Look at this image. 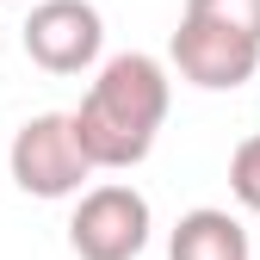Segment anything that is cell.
<instances>
[{"mask_svg": "<svg viewBox=\"0 0 260 260\" xmlns=\"http://www.w3.org/2000/svg\"><path fill=\"white\" fill-rule=\"evenodd\" d=\"M174 69L205 87V93H236L242 81H254L260 69V44L242 38V31L217 25V19H199V13H180V31H174Z\"/></svg>", "mask_w": 260, "mask_h": 260, "instance_id": "cell-5", "label": "cell"}, {"mask_svg": "<svg viewBox=\"0 0 260 260\" xmlns=\"http://www.w3.org/2000/svg\"><path fill=\"white\" fill-rule=\"evenodd\" d=\"M7 174L25 199H81V186L100 174L93 155L75 137V118L69 112H38L13 130V149H7Z\"/></svg>", "mask_w": 260, "mask_h": 260, "instance_id": "cell-2", "label": "cell"}, {"mask_svg": "<svg viewBox=\"0 0 260 260\" xmlns=\"http://www.w3.org/2000/svg\"><path fill=\"white\" fill-rule=\"evenodd\" d=\"M168 260H254V248H248V230H242L230 211L199 205V211H186L174 223Z\"/></svg>", "mask_w": 260, "mask_h": 260, "instance_id": "cell-6", "label": "cell"}, {"mask_svg": "<svg viewBox=\"0 0 260 260\" xmlns=\"http://www.w3.org/2000/svg\"><path fill=\"white\" fill-rule=\"evenodd\" d=\"M106 50V19L93 0H38L25 19V56L44 75H87Z\"/></svg>", "mask_w": 260, "mask_h": 260, "instance_id": "cell-4", "label": "cell"}, {"mask_svg": "<svg viewBox=\"0 0 260 260\" xmlns=\"http://www.w3.org/2000/svg\"><path fill=\"white\" fill-rule=\"evenodd\" d=\"M230 192L248 211H260V137L236 143V155H230Z\"/></svg>", "mask_w": 260, "mask_h": 260, "instance_id": "cell-8", "label": "cell"}, {"mask_svg": "<svg viewBox=\"0 0 260 260\" xmlns=\"http://www.w3.org/2000/svg\"><path fill=\"white\" fill-rule=\"evenodd\" d=\"M168 100H174V87H168V69H161L155 56L124 50V56L100 62L93 87L69 112L81 149L93 155V168L124 174V168H137V161H149L161 124H168Z\"/></svg>", "mask_w": 260, "mask_h": 260, "instance_id": "cell-1", "label": "cell"}, {"mask_svg": "<svg viewBox=\"0 0 260 260\" xmlns=\"http://www.w3.org/2000/svg\"><path fill=\"white\" fill-rule=\"evenodd\" d=\"M149 230H155L149 199L124 180H106L81 192V205L69 217V248L81 260H137L149 248Z\"/></svg>", "mask_w": 260, "mask_h": 260, "instance_id": "cell-3", "label": "cell"}, {"mask_svg": "<svg viewBox=\"0 0 260 260\" xmlns=\"http://www.w3.org/2000/svg\"><path fill=\"white\" fill-rule=\"evenodd\" d=\"M186 13L217 19V25H230V31H242V38L260 44V0H186Z\"/></svg>", "mask_w": 260, "mask_h": 260, "instance_id": "cell-7", "label": "cell"}]
</instances>
